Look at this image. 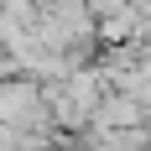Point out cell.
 Instances as JSON below:
<instances>
[{
    "mask_svg": "<svg viewBox=\"0 0 151 151\" xmlns=\"http://www.w3.org/2000/svg\"><path fill=\"white\" fill-rule=\"evenodd\" d=\"M146 120V104H141L136 94H115V99H104V104H99V115H94V125H99V130H125V125H141Z\"/></svg>",
    "mask_w": 151,
    "mask_h": 151,
    "instance_id": "1",
    "label": "cell"
}]
</instances>
